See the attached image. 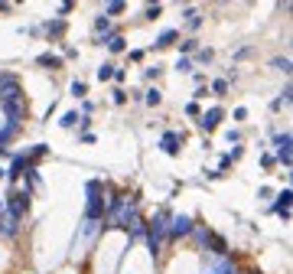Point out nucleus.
Instances as JSON below:
<instances>
[{
  "mask_svg": "<svg viewBox=\"0 0 293 274\" xmlns=\"http://www.w3.org/2000/svg\"><path fill=\"white\" fill-rule=\"evenodd\" d=\"M274 212H277V216H283V219L290 216V189H283L280 196H277V202H274Z\"/></svg>",
  "mask_w": 293,
  "mask_h": 274,
  "instance_id": "obj_7",
  "label": "nucleus"
},
{
  "mask_svg": "<svg viewBox=\"0 0 293 274\" xmlns=\"http://www.w3.org/2000/svg\"><path fill=\"white\" fill-rule=\"evenodd\" d=\"M4 173H7V170H0V176H4Z\"/></svg>",
  "mask_w": 293,
  "mask_h": 274,
  "instance_id": "obj_27",
  "label": "nucleus"
},
{
  "mask_svg": "<svg viewBox=\"0 0 293 274\" xmlns=\"http://www.w3.org/2000/svg\"><path fill=\"white\" fill-rule=\"evenodd\" d=\"M160 72H163V69H160V66H150V69H147V72H144V75L150 78V82H153V78H160Z\"/></svg>",
  "mask_w": 293,
  "mask_h": 274,
  "instance_id": "obj_22",
  "label": "nucleus"
},
{
  "mask_svg": "<svg viewBox=\"0 0 293 274\" xmlns=\"http://www.w3.org/2000/svg\"><path fill=\"white\" fill-rule=\"evenodd\" d=\"M160 147H163L170 157H173V154H179V147H183V134H179V131H166L163 140H160Z\"/></svg>",
  "mask_w": 293,
  "mask_h": 274,
  "instance_id": "obj_4",
  "label": "nucleus"
},
{
  "mask_svg": "<svg viewBox=\"0 0 293 274\" xmlns=\"http://www.w3.org/2000/svg\"><path fill=\"white\" fill-rule=\"evenodd\" d=\"M202 274H241V271L235 268L232 258H209V264H206Z\"/></svg>",
  "mask_w": 293,
  "mask_h": 274,
  "instance_id": "obj_3",
  "label": "nucleus"
},
{
  "mask_svg": "<svg viewBox=\"0 0 293 274\" xmlns=\"http://www.w3.org/2000/svg\"><path fill=\"white\" fill-rule=\"evenodd\" d=\"M114 75V66L108 62V66H101V69H98V82H108V78Z\"/></svg>",
  "mask_w": 293,
  "mask_h": 274,
  "instance_id": "obj_15",
  "label": "nucleus"
},
{
  "mask_svg": "<svg viewBox=\"0 0 293 274\" xmlns=\"http://www.w3.org/2000/svg\"><path fill=\"white\" fill-rule=\"evenodd\" d=\"M195 59H199V62H212V49H199V56H195Z\"/></svg>",
  "mask_w": 293,
  "mask_h": 274,
  "instance_id": "obj_24",
  "label": "nucleus"
},
{
  "mask_svg": "<svg viewBox=\"0 0 293 274\" xmlns=\"http://www.w3.org/2000/svg\"><path fill=\"white\" fill-rule=\"evenodd\" d=\"M39 66H49V69H59V66H62V59H59V56H49V52H42V56H39Z\"/></svg>",
  "mask_w": 293,
  "mask_h": 274,
  "instance_id": "obj_11",
  "label": "nucleus"
},
{
  "mask_svg": "<svg viewBox=\"0 0 293 274\" xmlns=\"http://www.w3.org/2000/svg\"><path fill=\"white\" fill-rule=\"evenodd\" d=\"M192 232V219L189 216H170V228H166V238H183Z\"/></svg>",
  "mask_w": 293,
  "mask_h": 274,
  "instance_id": "obj_2",
  "label": "nucleus"
},
{
  "mask_svg": "<svg viewBox=\"0 0 293 274\" xmlns=\"http://www.w3.org/2000/svg\"><path fill=\"white\" fill-rule=\"evenodd\" d=\"M124 10H127L124 4H108V7H104V16H108V13H124Z\"/></svg>",
  "mask_w": 293,
  "mask_h": 274,
  "instance_id": "obj_20",
  "label": "nucleus"
},
{
  "mask_svg": "<svg viewBox=\"0 0 293 274\" xmlns=\"http://www.w3.org/2000/svg\"><path fill=\"white\" fill-rule=\"evenodd\" d=\"M195 49H199V39H186L183 43V52H195Z\"/></svg>",
  "mask_w": 293,
  "mask_h": 274,
  "instance_id": "obj_23",
  "label": "nucleus"
},
{
  "mask_svg": "<svg viewBox=\"0 0 293 274\" xmlns=\"http://www.w3.org/2000/svg\"><path fill=\"white\" fill-rule=\"evenodd\" d=\"M104 209H108L104 189H101V183H98V180H92V183H88V206H85V219H88V222H101V219H104Z\"/></svg>",
  "mask_w": 293,
  "mask_h": 274,
  "instance_id": "obj_1",
  "label": "nucleus"
},
{
  "mask_svg": "<svg viewBox=\"0 0 293 274\" xmlns=\"http://www.w3.org/2000/svg\"><path fill=\"white\" fill-rule=\"evenodd\" d=\"M147 104H150V108H156V104L160 101H163V92H160V88H150V92H147V98H144Z\"/></svg>",
  "mask_w": 293,
  "mask_h": 274,
  "instance_id": "obj_10",
  "label": "nucleus"
},
{
  "mask_svg": "<svg viewBox=\"0 0 293 274\" xmlns=\"http://www.w3.org/2000/svg\"><path fill=\"white\" fill-rule=\"evenodd\" d=\"M78 121H82V118H78L75 111H65V114H62V121H59V124H62V128H72V124H78Z\"/></svg>",
  "mask_w": 293,
  "mask_h": 274,
  "instance_id": "obj_12",
  "label": "nucleus"
},
{
  "mask_svg": "<svg viewBox=\"0 0 293 274\" xmlns=\"http://www.w3.org/2000/svg\"><path fill=\"white\" fill-rule=\"evenodd\" d=\"M42 30H46V33H52V36H59V33L65 30V23H62V20H52V23H46V26H42Z\"/></svg>",
  "mask_w": 293,
  "mask_h": 274,
  "instance_id": "obj_14",
  "label": "nucleus"
},
{
  "mask_svg": "<svg viewBox=\"0 0 293 274\" xmlns=\"http://www.w3.org/2000/svg\"><path fill=\"white\" fill-rule=\"evenodd\" d=\"M218 121H221V108H209L206 114H199V128L202 131H215Z\"/></svg>",
  "mask_w": 293,
  "mask_h": 274,
  "instance_id": "obj_6",
  "label": "nucleus"
},
{
  "mask_svg": "<svg viewBox=\"0 0 293 274\" xmlns=\"http://www.w3.org/2000/svg\"><path fill=\"white\" fill-rule=\"evenodd\" d=\"M173 39H179V33H176V30H166V33H160V39L153 43V46H156V49H163V46H170Z\"/></svg>",
  "mask_w": 293,
  "mask_h": 274,
  "instance_id": "obj_8",
  "label": "nucleus"
},
{
  "mask_svg": "<svg viewBox=\"0 0 293 274\" xmlns=\"http://www.w3.org/2000/svg\"><path fill=\"white\" fill-rule=\"evenodd\" d=\"M72 95H75V98H82V95H85V82H75L72 85Z\"/></svg>",
  "mask_w": 293,
  "mask_h": 274,
  "instance_id": "obj_25",
  "label": "nucleus"
},
{
  "mask_svg": "<svg viewBox=\"0 0 293 274\" xmlns=\"http://www.w3.org/2000/svg\"><path fill=\"white\" fill-rule=\"evenodd\" d=\"M124 46H127V43H124V36H118V33H114V36H108V49H111V52H124Z\"/></svg>",
  "mask_w": 293,
  "mask_h": 274,
  "instance_id": "obj_9",
  "label": "nucleus"
},
{
  "mask_svg": "<svg viewBox=\"0 0 293 274\" xmlns=\"http://www.w3.org/2000/svg\"><path fill=\"white\" fill-rule=\"evenodd\" d=\"M274 69H280L283 75H290V59L283 56V59H274Z\"/></svg>",
  "mask_w": 293,
  "mask_h": 274,
  "instance_id": "obj_17",
  "label": "nucleus"
},
{
  "mask_svg": "<svg viewBox=\"0 0 293 274\" xmlns=\"http://www.w3.org/2000/svg\"><path fill=\"white\" fill-rule=\"evenodd\" d=\"M274 147H277V160L283 166H290V134H277L274 137Z\"/></svg>",
  "mask_w": 293,
  "mask_h": 274,
  "instance_id": "obj_5",
  "label": "nucleus"
},
{
  "mask_svg": "<svg viewBox=\"0 0 293 274\" xmlns=\"http://www.w3.org/2000/svg\"><path fill=\"white\" fill-rule=\"evenodd\" d=\"M176 69H179V72H192V62H189V59H179V62H176Z\"/></svg>",
  "mask_w": 293,
  "mask_h": 274,
  "instance_id": "obj_21",
  "label": "nucleus"
},
{
  "mask_svg": "<svg viewBox=\"0 0 293 274\" xmlns=\"http://www.w3.org/2000/svg\"><path fill=\"white\" fill-rule=\"evenodd\" d=\"M212 92H215V95H225V92H228V82H225V78H218V82H212Z\"/></svg>",
  "mask_w": 293,
  "mask_h": 274,
  "instance_id": "obj_18",
  "label": "nucleus"
},
{
  "mask_svg": "<svg viewBox=\"0 0 293 274\" xmlns=\"http://www.w3.org/2000/svg\"><path fill=\"white\" fill-rule=\"evenodd\" d=\"M160 10H163V7H160V4H153V7H147V10H144V16H147V20H156V16H160Z\"/></svg>",
  "mask_w": 293,
  "mask_h": 274,
  "instance_id": "obj_19",
  "label": "nucleus"
},
{
  "mask_svg": "<svg viewBox=\"0 0 293 274\" xmlns=\"http://www.w3.org/2000/svg\"><path fill=\"white\" fill-rule=\"evenodd\" d=\"M186 16H189V30H199V26H202V16L195 10H186Z\"/></svg>",
  "mask_w": 293,
  "mask_h": 274,
  "instance_id": "obj_16",
  "label": "nucleus"
},
{
  "mask_svg": "<svg viewBox=\"0 0 293 274\" xmlns=\"http://www.w3.org/2000/svg\"><path fill=\"white\" fill-rule=\"evenodd\" d=\"M95 30H98V33H111V20H108V16L101 13V16L95 20Z\"/></svg>",
  "mask_w": 293,
  "mask_h": 274,
  "instance_id": "obj_13",
  "label": "nucleus"
},
{
  "mask_svg": "<svg viewBox=\"0 0 293 274\" xmlns=\"http://www.w3.org/2000/svg\"><path fill=\"white\" fill-rule=\"evenodd\" d=\"M186 114H192V118H195V114H199V101H189V104H186Z\"/></svg>",
  "mask_w": 293,
  "mask_h": 274,
  "instance_id": "obj_26",
  "label": "nucleus"
}]
</instances>
